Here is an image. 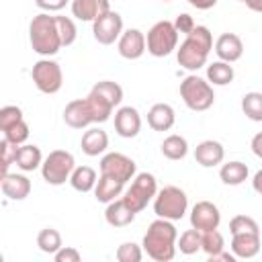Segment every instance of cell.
I'll list each match as a JSON object with an SVG mask.
<instances>
[{
  "mask_svg": "<svg viewBox=\"0 0 262 262\" xmlns=\"http://www.w3.org/2000/svg\"><path fill=\"white\" fill-rule=\"evenodd\" d=\"M53 258H55V262H80V252L76 250V248H59L55 254H53Z\"/></svg>",
  "mask_w": 262,
  "mask_h": 262,
  "instance_id": "obj_42",
  "label": "cell"
},
{
  "mask_svg": "<svg viewBox=\"0 0 262 262\" xmlns=\"http://www.w3.org/2000/svg\"><path fill=\"white\" fill-rule=\"evenodd\" d=\"M29 39H31L33 51H37L39 55H47V57L55 55L61 49V41H59L57 27H55V16H49V12H41L33 16L29 25Z\"/></svg>",
  "mask_w": 262,
  "mask_h": 262,
  "instance_id": "obj_3",
  "label": "cell"
},
{
  "mask_svg": "<svg viewBox=\"0 0 262 262\" xmlns=\"http://www.w3.org/2000/svg\"><path fill=\"white\" fill-rule=\"evenodd\" d=\"M172 25H174L176 33H184V35H188V33L194 29V20H192V16H190V14H186V12L178 14V16H176V20H174Z\"/></svg>",
  "mask_w": 262,
  "mask_h": 262,
  "instance_id": "obj_41",
  "label": "cell"
},
{
  "mask_svg": "<svg viewBox=\"0 0 262 262\" xmlns=\"http://www.w3.org/2000/svg\"><path fill=\"white\" fill-rule=\"evenodd\" d=\"M2 260H4V256H2V254H0V262H2Z\"/></svg>",
  "mask_w": 262,
  "mask_h": 262,
  "instance_id": "obj_50",
  "label": "cell"
},
{
  "mask_svg": "<svg viewBox=\"0 0 262 262\" xmlns=\"http://www.w3.org/2000/svg\"><path fill=\"white\" fill-rule=\"evenodd\" d=\"M190 6H194V8H199V10H209V8H213L215 4H217V0H186Z\"/></svg>",
  "mask_w": 262,
  "mask_h": 262,
  "instance_id": "obj_44",
  "label": "cell"
},
{
  "mask_svg": "<svg viewBox=\"0 0 262 262\" xmlns=\"http://www.w3.org/2000/svg\"><path fill=\"white\" fill-rule=\"evenodd\" d=\"M239 2H244L248 8H252L254 12H260L262 10V0H239Z\"/></svg>",
  "mask_w": 262,
  "mask_h": 262,
  "instance_id": "obj_47",
  "label": "cell"
},
{
  "mask_svg": "<svg viewBox=\"0 0 262 262\" xmlns=\"http://www.w3.org/2000/svg\"><path fill=\"white\" fill-rule=\"evenodd\" d=\"M260 180H262V172H256V176H254V188L256 190H260Z\"/></svg>",
  "mask_w": 262,
  "mask_h": 262,
  "instance_id": "obj_49",
  "label": "cell"
},
{
  "mask_svg": "<svg viewBox=\"0 0 262 262\" xmlns=\"http://www.w3.org/2000/svg\"><path fill=\"white\" fill-rule=\"evenodd\" d=\"M188 209V196L178 186H164L154 196V213L168 221H178Z\"/></svg>",
  "mask_w": 262,
  "mask_h": 262,
  "instance_id": "obj_4",
  "label": "cell"
},
{
  "mask_svg": "<svg viewBox=\"0 0 262 262\" xmlns=\"http://www.w3.org/2000/svg\"><path fill=\"white\" fill-rule=\"evenodd\" d=\"M2 192H4V196H8L10 201H23V199H27L29 196V192H31V180L27 178V176H23V174H6L4 178H2Z\"/></svg>",
  "mask_w": 262,
  "mask_h": 262,
  "instance_id": "obj_20",
  "label": "cell"
},
{
  "mask_svg": "<svg viewBox=\"0 0 262 262\" xmlns=\"http://www.w3.org/2000/svg\"><path fill=\"white\" fill-rule=\"evenodd\" d=\"M233 68L227 63V61H213L211 66H207V80L209 84H215V86H227L233 82Z\"/></svg>",
  "mask_w": 262,
  "mask_h": 262,
  "instance_id": "obj_28",
  "label": "cell"
},
{
  "mask_svg": "<svg viewBox=\"0 0 262 262\" xmlns=\"http://www.w3.org/2000/svg\"><path fill=\"white\" fill-rule=\"evenodd\" d=\"M201 250L207 256H213L221 250H225V239L217 229H209V231H201Z\"/></svg>",
  "mask_w": 262,
  "mask_h": 262,
  "instance_id": "obj_33",
  "label": "cell"
},
{
  "mask_svg": "<svg viewBox=\"0 0 262 262\" xmlns=\"http://www.w3.org/2000/svg\"><path fill=\"white\" fill-rule=\"evenodd\" d=\"M231 252L235 258H254L260 252V233H231Z\"/></svg>",
  "mask_w": 262,
  "mask_h": 262,
  "instance_id": "obj_18",
  "label": "cell"
},
{
  "mask_svg": "<svg viewBox=\"0 0 262 262\" xmlns=\"http://www.w3.org/2000/svg\"><path fill=\"white\" fill-rule=\"evenodd\" d=\"M221 223V213L217 209V205H213L211 201H199L192 211H190V225L199 231H209V229H217Z\"/></svg>",
  "mask_w": 262,
  "mask_h": 262,
  "instance_id": "obj_12",
  "label": "cell"
},
{
  "mask_svg": "<svg viewBox=\"0 0 262 262\" xmlns=\"http://www.w3.org/2000/svg\"><path fill=\"white\" fill-rule=\"evenodd\" d=\"M23 119V111L14 104H8V106H2L0 108V131H8L14 123H18Z\"/></svg>",
  "mask_w": 262,
  "mask_h": 262,
  "instance_id": "obj_38",
  "label": "cell"
},
{
  "mask_svg": "<svg viewBox=\"0 0 262 262\" xmlns=\"http://www.w3.org/2000/svg\"><path fill=\"white\" fill-rule=\"evenodd\" d=\"M4 135H6L8 141H12V143H16V145H23V143L29 139V125L25 123V119H20V121L14 123L8 131H4Z\"/></svg>",
  "mask_w": 262,
  "mask_h": 262,
  "instance_id": "obj_40",
  "label": "cell"
},
{
  "mask_svg": "<svg viewBox=\"0 0 262 262\" xmlns=\"http://www.w3.org/2000/svg\"><path fill=\"white\" fill-rule=\"evenodd\" d=\"M92 33H94V39L100 45L115 43L121 37V33H123V18H121V14L115 12V10H106L96 20H92Z\"/></svg>",
  "mask_w": 262,
  "mask_h": 262,
  "instance_id": "obj_10",
  "label": "cell"
},
{
  "mask_svg": "<svg viewBox=\"0 0 262 262\" xmlns=\"http://www.w3.org/2000/svg\"><path fill=\"white\" fill-rule=\"evenodd\" d=\"M176 237H178V231L174 223L158 217L156 221L149 223L143 235V250L156 262H168L176 254Z\"/></svg>",
  "mask_w": 262,
  "mask_h": 262,
  "instance_id": "obj_1",
  "label": "cell"
},
{
  "mask_svg": "<svg viewBox=\"0 0 262 262\" xmlns=\"http://www.w3.org/2000/svg\"><path fill=\"white\" fill-rule=\"evenodd\" d=\"M117 260L119 262H139L141 260V248L133 242H125L117 248Z\"/></svg>",
  "mask_w": 262,
  "mask_h": 262,
  "instance_id": "obj_39",
  "label": "cell"
},
{
  "mask_svg": "<svg viewBox=\"0 0 262 262\" xmlns=\"http://www.w3.org/2000/svg\"><path fill=\"white\" fill-rule=\"evenodd\" d=\"M119 53L125 59H139L145 53V37L139 29H129L119 37Z\"/></svg>",
  "mask_w": 262,
  "mask_h": 262,
  "instance_id": "obj_13",
  "label": "cell"
},
{
  "mask_svg": "<svg viewBox=\"0 0 262 262\" xmlns=\"http://www.w3.org/2000/svg\"><path fill=\"white\" fill-rule=\"evenodd\" d=\"M158 192V182L154 178V174L149 172H141L135 176V180L131 182V186L125 190L123 194V203L133 211V213H139L147 207V203L156 196Z\"/></svg>",
  "mask_w": 262,
  "mask_h": 262,
  "instance_id": "obj_7",
  "label": "cell"
},
{
  "mask_svg": "<svg viewBox=\"0 0 262 262\" xmlns=\"http://www.w3.org/2000/svg\"><path fill=\"white\" fill-rule=\"evenodd\" d=\"M229 231L231 233H260V227H258L256 219H252L248 215H235L229 221Z\"/></svg>",
  "mask_w": 262,
  "mask_h": 262,
  "instance_id": "obj_37",
  "label": "cell"
},
{
  "mask_svg": "<svg viewBox=\"0 0 262 262\" xmlns=\"http://www.w3.org/2000/svg\"><path fill=\"white\" fill-rule=\"evenodd\" d=\"M92 92L100 94L104 100H108L113 106H117L121 100H123V88L117 84V82H111V80H102L98 84L92 86Z\"/></svg>",
  "mask_w": 262,
  "mask_h": 262,
  "instance_id": "obj_32",
  "label": "cell"
},
{
  "mask_svg": "<svg viewBox=\"0 0 262 262\" xmlns=\"http://www.w3.org/2000/svg\"><path fill=\"white\" fill-rule=\"evenodd\" d=\"M31 78L43 94H55L63 84L61 68L53 59H39L31 70Z\"/></svg>",
  "mask_w": 262,
  "mask_h": 262,
  "instance_id": "obj_9",
  "label": "cell"
},
{
  "mask_svg": "<svg viewBox=\"0 0 262 262\" xmlns=\"http://www.w3.org/2000/svg\"><path fill=\"white\" fill-rule=\"evenodd\" d=\"M242 111L252 121H262V94L260 92H248L242 98Z\"/></svg>",
  "mask_w": 262,
  "mask_h": 262,
  "instance_id": "obj_35",
  "label": "cell"
},
{
  "mask_svg": "<svg viewBox=\"0 0 262 262\" xmlns=\"http://www.w3.org/2000/svg\"><path fill=\"white\" fill-rule=\"evenodd\" d=\"M178 45V33L170 20H160L147 31L145 47L154 57L170 55Z\"/></svg>",
  "mask_w": 262,
  "mask_h": 262,
  "instance_id": "obj_8",
  "label": "cell"
},
{
  "mask_svg": "<svg viewBox=\"0 0 262 262\" xmlns=\"http://www.w3.org/2000/svg\"><path fill=\"white\" fill-rule=\"evenodd\" d=\"M188 151V143L182 135H168L162 143V154L168 160H182Z\"/></svg>",
  "mask_w": 262,
  "mask_h": 262,
  "instance_id": "obj_30",
  "label": "cell"
},
{
  "mask_svg": "<svg viewBox=\"0 0 262 262\" xmlns=\"http://www.w3.org/2000/svg\"><path fill=\"white\" fill-rule=\"evenodd\" d=\"M76 168V162H74V156L66 149H53L49 151V156L41 162V174H43V180L47 184H53V186H59L63 184L66 180H70V174L72 170Z\"/></svg>",
  "mask_w": 262,
  "mask_h": 262,
  "instance_id": "obj_6",
  "label": "cell"
},
{
  "mask_svg": "<svg viewBox=\"0 0 262 262\" xmlns=\"http://www.w3.org/2000/svg\"><path fill=\"white\" fill-rule=\"evenodd\" d=\"M84 100H86V104H88L92 123H104V121H108V117H111V113H113V108H115L108 100H104L100 94H96V92H92V90H90V94H88Z\"/></svg>",
  "mask_w": 262,
  "mask_h": 262,
  "instance_id": "obj_25",
  "label": "cell"
},
{
  "mask_svg": "<svg viewBox=\"0 0 262 262\" xmlns=\"http://www.w3.org/2000/svg\"><path fill=\"white\" fill-rule=\"evenodd\" d=\"M209 260H211V262H217V260H223V262H235V256L229 254V252H225V250H221V252L209 256Z\"/></svg>",
  "mask_w": 262,
  "mask_h": 262,
  "instance_id": "obj_45",
  "label": "cell"
},
{
  "mask_svg": "<svg viewBox=\"0 0 262 262\" xmlns=\"http://www.w3.org/2000/svg\"><path fill=\"white\" fill-rule=\"evenodd\" d=\"M174 121H176L174 108L170 104H166V102L154 104L149 108V113H147V123H149V127L154 131H168V129H172Z\"/></svg>",
  "mask_w": 262,
  "mask_h": 262,
  "instance_id": "obj_21",
  "label": "cell"
},
{
  "mask_svg": "<svg viewBox=\"0 0 262 262\" xmlns=\"http://www.w3.org/2000/svg\"><path fill=\"white\" fill-rule=\"evenodd\" d=\"M123 186H125V182H121V180H117V178H113V176L100 174V178H98L96 184H94L96 201H98V203H111V201H115L117 196H121Z\"/></svg>",
  "mask_w": 262,
  "mask_h": 262,
  "instance_id": "obj_23",
  "label": "cell"
},
{
  "mask_svg": "<svg viewBox=\"0 0 262 262\" xmlns=\"http://www.w3.org/2000/svg\"><path fill=\"white\" fill-rule=\"evenodd\" d=\"M106 10H111L108 0H72V14L78 20H96Z\"/></svg>",
  "mask_w": 262,
  "mask_h": 262,
  "instance_id": "obj_19",
  "label": "cell"
},
{
  "mask_svg": "<svg viewBox=\"0 0 262 262\" xmlns=\"http://www.w3.org/2000/svg\"><path fill=\"white\" fill-rule=\"evenodd\" d=\"M141 129V117L137 113V108L133 106H121L117 113H115V131L121 135V137H135Z\"/></svg>",
  "mask_w": 262,
  "mask_h": 262,
  "instance_id": "obj_14",
  "label": "cell"
},
{
  "mask_svg": "<svg viewBox=\"0 0 262 262\" xmlns=\"http://www.w3.org/2000/svg\"><path fill=\"white\" fill-rule=\"evenodd\" d=\"M70 184L78 190V192H88L94 188L96 184V172L90 166H78L72 170L70 174Z\"/></svg>",
  "mask_w": 262,
  "mask_h": 262,
  "instance_id": "obj_29",
  "label": "cell"
},
{
  "mask_svg": "<svg viewBox=\"0 0 262 262\" xmlns=\"http://www.w3.org/2000/svg\"><path fill=\"white\" fill-rule=\"evenodd\" d=\"M252 149L258 158H262V133H256L254 139H252Z\"/></svg>",
  "mask_w": 262,
  "mask_h": 262,
  "instance_id": "obj_46",
  "label": "cell"
},
{
  "mask_svg": "<svg viewBox=\"0 0 262 262\" xmlns=\"http://www.w3.org/2000/svg\"><path fill=\"white\" fill-rule=\"evenodd\" d=\"M100 174L113 176L121 182H127L135 176V162L131 158H127L125 154L111 151L100 160Z\"/></svg>",
  "mask_w": 262,
  "mask_h": 262,
  "instance_id": "obj_11",
  "label": "cell"
},
{
  "mask_svg": "<svg viewBox=\"0 0 262 262\" xmlns=\"http://www.w3.org/2000/svg\"><path fill=\"white\" fill-rule=\"evenodd\" d=\"M35 4L45 12H55V10H61L68 4V0H35Z\"/></svg>",
  "mask_w": 262,
  "mask_h": 262,
  "instance_id": "obj_43",
  "label": "cell"
},
{
  "mask_svg": "<svg viewBox=\"0 0 262 262\" xmlns=\"http://www.w3.org/2000/svg\"><path fill=\"white\" fill-rule=\"evenodd\" d=\"M211 49H213L211 31L207 27H203V25H199V27L194 25V29L180 43L176 57H178V63L184 70L194 72V70H199V68H203L207 63V57H209Z\"/></svg>",
  "mask_w": 262,
  "mask_h": 262,
  "instance_id": "obj_2",
  "label": "cell"
},
{
  "mask_svg": "<svg viewBox=\"0 0 262 262\" xmlns=\"http://www.w3.org/2000/svg\"><path fill=\"white\" fill-rule=\"evenodd\" d=\"M104 219L113 227H127L135 219V213L123 203V199H115L108 203V207L104 211Z\"/></svg>",
  "mask_w": 262,
  "mask_h": 262,
  "instance_id": "obj_24",
  "label": "cell"
},
{
  "mask_svg": "<svg viewBox=\"0 0 262 262\" xmlns=\"http://www.w3.org/2000/svg\"><path fill=\"white\" fill-rule=\"evenodd\" d=\"M223 156H225L223 145L219 141H213V139H205V141H201L194 147V160L203 168H213V166L221 164L223 162Z\"/></svg>",
  "mask_w": 262,
  "mask_h": 262,
  "instance_id": "obj_16",
  "label": "cell"
},
{
  "mask_svg": "<svg viewBox=\"0 0 262 262\" xmlns=\"http://www.w3.org/2000/svg\"><path fill=\"white\" fill-rule=\"evenodd\" d=\"M63 121L74 127V129H84L92 123V117H90V111H88V104L84 98H76L72 102L66 104L63 108Z\"/></svg>",
  "mask_w": 262,
  "mask_h": 262,
  "instance_id": "obj_17",
  "label": "cell"
},
{
  "mask_svg": "<svg viewBox=\"0 0 262 262\" xmlns=\"http://www.w3.org/2000/svg\"><path fill=\"white\" fill-rule=\"evenodd\" d=\"M8 168H10V162H6L4 158H0V182H2V178L8 174Z\"/></svg>",
  "mask_w": 262,
  "mask_h": 262,
  "instance_id": "obj_48",
  "label": "cell"
},
{
  "mask_svg": "<svg viewBox=\"0 0 262 262\" xmlns=\"http://www.w3.org/2000/svg\"><path fill=\"white\" fill-rule=\"evenodd\" d=\"M248 174H250L248 166L244 162H237V160L223 164L221 170H219V178L223 180V184H229V186H237V184L246 182Z\"/></svg>",
  "mask_w": 262,
  "mask_h": 262,
  "instance_id": "obj_27",
  "label": "cell"
},
{
  "mask_svg": "<svg viewBox=\"0 0 262 262\" xmlns=\"http://www.w3.org/2000/svg\"><path fill=\"white\" fill-rule=\"evenodd\" d=\"M37 246L45 254H55L61 248V235H59V231L53 229V227L41 229L39 235H37Z\"/></svg>",
  "mask_w": 262,
  "mask_h": 262,
  "instance_id": "obj_31",
  "label": "cell"
},
{
  "mask_svg": "<svg viewBox=\"0 0 262 262\" xmlns=\"http://www.w3.org/2000/svg\"><path fill=\"white\" fill-rule=\"evenodd\" d=\"M162 2H170V0H162Z\"/></svg>",
  "mask_w": 262,
  "mask_h": 262,
  "instance_id": "obj_51",
  "label": "cell"
},
{
  "mask_svg": "<svg viewBox=\"0 0 262 262\" xmlns=\"http://www.w3.org/2000/svg\"><path fill=\"white\" fill-rule=\"evenodd\" d=\"M215 53L221 61L233 63L242 57L244 53V43L235 33H223L219 35V39L215 41Z\"/></svg>",
  "mask_w": 262,
  "mask_h": 262,
  "instance_id": "obj_15",
  "label": "cell"
},
{
  "mask_svg": "<svg viewBox=\"0 0 262 262\" xmlns=\"http://www.w3.org/2000/svg\"><path fill=\"white\" fill-rule=\"evenodd\" d=\"M80 145H82V151H84L86 156L94 158V156L102 154V151L108 147V135H106V131H102V129H98V127H92V129H88V131L82 135Z\"/></svg>",
  "mask_w": 262,
  "mask_h": 262,
  "instance_id": "obj_22",
  "label": "cell"
},
{
  "mask_svg": "<svg viewBox=\"0 0 262 262\" xmlns=\"http://www.w3.org/2000/svg\"><path fill=\"white\" fill-rule=\"evenodd\" d=\"M178 239V237H176ZM176 248L182 252V254H186V256H192V254H196L199 250H201V231L199 229H186L184 233H180V239H178V244H176Z\"/></svg>",
  "mask_w": 262,
  "mask_h": 262,
  "instance_id": "obj_34",
  "label": "cell"
},
{
  "mask_svg": "<svg viewBox=\"0 0 262 262\" xmlns=\"http://www.w3.org/2000/svg\"><path fill=\"white\" fill-rule=\"evenodd\" d=\"M180 96L184 100V104L190 108V111H207L213 106V100H215V92H213V86L199 78V76H186L182 82H180Z\"/></svg>",
  "mask_w": 262,
  "mask_h": 262,
  "instance_id": "obj_5",
  "label": "cell"
},
{
  "mask_svg": "<svg viewBox=\"0 0 262 262\" xmlns=\"http://www.w3.org/2000/svg\"><path fill=\"white\" fill-rule=\"evenodd\" d=\"M55 27H57V35H59V41H61V47H68L76 41V25L72 18L68 16H55Z\"/></svg>",
  "mask_w": 262,
  "mask_h": 262,
  "instance_id": "obj_36",
  "label": "cell"
},
{
  "mask_svg": "<svg viewBox=\"0 0 262 262\" xmlns=\"http://www.w3.org/2000/svg\"><path fill=\"white\" fill-rule=\"evenodd\" d=\"M16 166L25 172H33L41 166L43 162V156H41V149L37 145H18V151H16V158H14Z\"/></svg>",
  "mask_w": 262,
  "mask_h": 262,
  "instance_id": "obj_26",
  "label": "cell"
}]
</instances>
